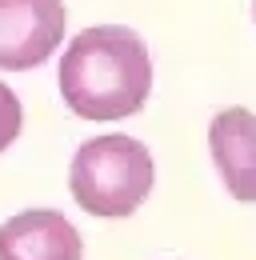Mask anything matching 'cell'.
I'll return each mask as SVG.
<instances>
[{
	"instance_id": "1",
	"label": "cell",
	"mask_w": 256,
	"mask_h": 260,
	"mask_svg": "<svg viewBox=\"0 0 256 260\" xmlns=\"http://www.w3.org/2000/svg\"><path fill=\"white\" fill-rule=\"evenodd\" d=\"M152 92V56L140 32L124 24H96L72 36L60 56V96L84 120H124Z\"/></svg>"
},
{
	"instance_id": "2",
	"label": "cell",
	"mask_w": 256,
	"mask_h": 260,
	"mask_svg": "<svg viewBox=\"0 0 256 260\" xmlns=\"http://www.w3.org/2000/svg\"><path fill=\"white\" fill-rule=\"evenodd\" d=\"M156 184V164L148 144L124 132H104L76 148L68 168L72 200L100 220H124L132 216Z\"/></svg>"
},
{
	"instance_id": "3",
	"label": "cell",
	"mask_w": 256,
	"mask_h": 260,
	"mask_svg": "<svg viewBox=\"0 0 256 260\" xmlns=\"http://www.w3.org/2000/svg\"><path fill=\"white\" fill-rule=\"evenodd\" d=\"M64 40L60 0H0V68H40Z\"/></svg>"
},
{
	"instance_id": "4",
	"label": "cell",
	"mask_w": 256,
	"mask_h": 260,
	"mask_svg": "<svg viewBox=\"0 0 256 260\" xmlns=\"http://www.w3.org/2000/svg\"><path fill=\"white\" fill-rule=\"evenodd\" d=\"M0 260H84V240L64 212L28 208L0 224Z\"/></svg>"
},
{
	"instance_id": "5",
	"label": "cell",
	"mask_w": 256,
	"mask_h": 260,
	"mask_svg": "<svg viewBox=\"0 0 256 260\" xmlns=\"http://www.w3.org/2000/svg\"><path fill=\"white\" fill-rule=\"evenodd\" d=\"M208 152L232 200L256 204V112L232 104L208 124Z\"/></svg>"
},
{
	"instance_id": "6",
	"label": "cell",
	"mask_w": 256,
	"mask_h": 260,
	"mask_svg": "<svg viewBox=\"0 0 256 260\" xmlns=\"http://www.w3.org/2000/svg\"><path fill=\"white\" fill-rule=\"evenodd\" d=\"M24 128V108H20V96L0 80V152H8L16 144V136Z\"/></svg>"
},
{
	"instance_id": "7",
	"label": "cell",
	"mask_w": 256,
	"mask_h": 260,
	"mask_svg": "<svg viewBox=\"0 0 256 260\" xmlns=\"http://www.w3.org/2000/svg\"><path fill=\"white\" fill-rule=\"evenodd\" d=\"M252 20H256V0H252Z\"/></svg>"
}]
</instances>
